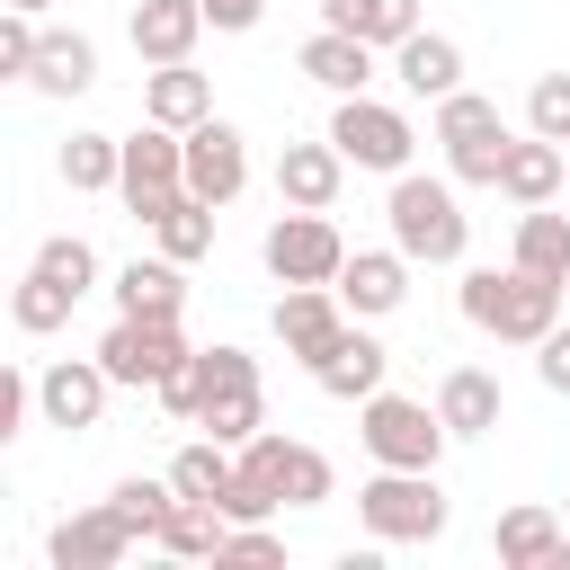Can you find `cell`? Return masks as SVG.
Returning <instances> with one entry per match:
<instances>
[{
	"instance_id": "1",
	"label": "cell",
	"mask_w": 570,
	"mask_h": 570,
	"mask_svg": "<svg viewBox=\"0 0 570 570\" xmlns=\"http://www.w3.org/2000/svg\"><path fill=\"white\" fill-rule=\"evenodd\" d=\"M561 294L570 285H552V276H534V267H472L463 276V321L481 330V338H499V347H543V330H561Z\"/></svg>"
},
{
	"instance_id": "2",
	"label": "cell",
	"mask_w": 570,
	"mask_h": 570,
	"mask_svg": "<svg viewBox=\"0 0 570 570\" xmlns=\"http://www.w3.org/2000/svg\"><path fill=\"white\" fill-rule=\"evenodd\" d=\"M383 223H392V249H410L419 267H454V258L472 249V214H463L454 178H419V169H401L392 196H383Z\"/></svg>"
},
{
	"instance_id": "3",
	"label": "cell",
	"mask_w": 570,
	"mask_h": 570,
	"mask_svg": "<svg viewBox=\"0 0 570 570\" xmlns=\"http://www.w3.org/2000/svg\"><path fill=\"white\" fill-rule=\"evenodd\" d=\"M445 490H436V472H392V463H374V481L356 490V525L374 534V543H436L445 534Z\"/></svg>"
},
{
	"instance_id": "4",
	"label": "cell",
	"mask_w": 570,
	"mask_h": 570,
	"mask_svg": "<svg viewBox=\"0 0 570 570\" xmlns=\"http://www.w3.org/2000/svg\"><path fill=\"white\" fill-rule=\"evenodd\" d=\"M436 151H445V178L454 187H499V160H508V116L490 107V98H472V89H454V98H436V134H428Z\"/></svg>"
},
{
	"instance_id": "5",
	"label": "cell",
	"mask_w": 570,
	"mask_h": 570,
	"mask_svg": "<svg viewBox=\"0 0 570 570\" xmlns=\"http://www.w3.org/2000/svg\"><path fill=\"white\" fill-rule=\"evenodd\" d=\"M196 383H205V401H196V428L205 436L249 445L267 428V392H258V356L249 347H196Z\"/></svg>"
},
{
	"instance_id": "6",
	"label": "cell",
	"mask_w": 570,
	"mask_h": 570,
	"mask_svg": "<svg viewBox=\"0 0 570 570\" xmlns=\"http://www.w3.org/2000/svg\"><path fill=\"white\" fill-rule=\"evenodd\" d=\"M356 436H365V454L392 463V472H436V454L454 445L445 419H436V401H410V392H374V401H356Z\"/></svg>"
},
{
	"instance_id": "7",
	"label": "cell",
	"mask_w": 570,
	"mask_h": 570,
	"mask_svg": "<svg viewBox=\"0 0 570 570\" xmlns=\"http://www.w3.org/2000/svg\"><path fill=\"white\" fill-rule=\"evenodd\" d=\"M116 196H125V214H134V223H160V214L187 196V134L142 116V134H125V169H116Z\"/></svg>"
},
{
	"instance_id": "8",
	"label": "cell",
	"mask_w": 570,
	"mask_h": 570,
	"mask_svg": "<svg viewBox=\"0 0 570 570\" xmlns=\"http://www.w3.org/2000/svg\"><path fill=\"white\" fill-rule=\"evenodd\" d=\"M258 258H267V276H276V285H338V267H347V240H338V223H330V214H312V205H285V214L267 223Z\"/></svg>"
},
{
	"instance_id": "9",
	"label": "cell",
	"mask_w": 570,
	"mask_h": 570,
	"mask_svg": "<svg viewBox=\"0 0 570 570\" xmlns=\"http://www.w3.org/2000/svg\"><path fill=\"white\" fill-rule=\"evenodd\" d=\"M330 142L347 151V169H374V178H401V169H410V151H419L410 116H401V107H383V98H365V89L330 107Z\"/></svg>"
},
{
	"instance_id": "10",
	"label": "cell",
	"mask_w": 570,
	"mask_h": 570,
	"mask_svg": "<svg viewBox=\"0 0 570 570\" xmlns=\"http://www.w3.org/2000/svg\"><path fill=\"white\" fill-rule=\"evenodd\" d=\"M240 472H249L276 508H321V499L338 490L330 454H321V445H303V436H276V428H258V436L240 445Z\"/></svg>"
},
{
	"instance_id": "11",
	"label": "cell",
	"mask_w": 570,
	"mask_h": 570,
	"mask_svg": "<svg viewBox=\"0 0 570 570\" xmlns=\"http://www.w3.org/2000/svg\"><path fill=\"white\" fill-rule=\"evenodd\" d=\"M178 356H187L178 321H134V312H116V330L98 338V365L116 374V392H160Z\"/></svg>"
},
{
	"instance_id": "12",
	"label": "cell",
	"mask_w": 570,
	"mask_h": 570,
	"mask_svg": "<svg viewBox=\"0 0 570 570\" xmlns=\"http://www.w3.org/2000/svg\"><path fill=\"white\" fill-rule=\"evenodd\" d=\"M347 321H356V312L338 303V285H285V294H276V338H285V356H294L303 374L338 347Z\"/></svg>"
},
{
	"instance_id": "13",
	"label": "cell",
	"mask_w": 570,
	"mask_h": 570,
	"mask_svg": "<svg viewBox=\"0 0 570 570\" xmlns=\"http://www.w3.org/2000/svg\"><path fill=\"white\" fill-rule=\"evenodd\" d=\"M107 392H116V374L98 365V347L89 356H53L45 374H36V410H45V428H98V410H107Z\"/></svg>"
},
{
	"instance_id": "14",
	"label": "cell",
	"mask_w": 570,
	"mask_h": 570,
	"mask_svg": "<svg viewBox=\"0 0 570 570\" xmlns=\"http://www.w3.org/2000/svg\"><path fill=\"white\" fill-rule=\"evenodd\" d=\"M249 187V142H240V125L232 116H205V125H187V196H205V205H232Z\"/></svg>"
},
{
	"instance_id": "15",
	"label": "cell",
	"mask_w": 570,
	"mask_h": 570,
	"mask_svg": "<svg viewBox=\"0 0 570 570\" xmlns=\"http://www.w3.org/2000/svg\"><path fill=\"white\" fill-rule=\"evenodd\" d=\"M134 543H142V534H134L116 508H80V517H62V525L45 534V561H53V570H116Z\"/></svg>"
},
{
	"instance_id": "16",
	"label": "cell",
	"mask_w": 570,
	"mask_h": 570,
	"mask_svg": "<svg viewBox=\"0 0 570 570\" xmlns=\"http://www.w3.org/2000/svg\"><path fill=\"white\" fill-rule=\"evenodd\" d=\"M410 249H347V267H338V303L356 312V321H383V312H401L410 303Z\"/></svg>"
},
{
	"instance_id": "17",
	"label": "cell",
	"mask_w": 570,
	"mask_h": 570,
	"mask_svg": "<svg viewBox=\"0 0 570 570\" xmlns=\"http://www.w3.org/2000/svg\"><path fill=\"white\" fill-rule=\"evenodd\" d=\"M338 178H347V151H338L330 134L276 151V205H312V214H330V205H338Z\"/></svg>"
},
{
	"instance_id": "18",
	"label": "cell",
	"mask_w": 570,
	"mask_h": 570,
	"mask_svg": "<svg viewBox=\"0 0 570 570\" xmlns=\"http://www.w3.org/2000/svg\"><path fill=\"white\" fill-rule=\"evenodd\" d=\"M125 36H134V53H142V62H196V36H205V0H134Z\"/></svg>"
},
{
	"instance_id": "19",
	"label": "cell",
	"mask_w": 570,
	"mask_h": 570,
	"mask_svg": "<svg viewBox=\"0 0 570 570\" xmlns=\"http://www.w3.org/2000/svg\"><path fill=\"white\" fill-rule=\"evenodd\" d=\"M561 178H570V142H543V134H517L508 160H499V196H508L517 214H525V205H552Z\"/></svg>"
},
{
	"instance_id": "20",
	"label": "cell",
	"mask_w": 570,
	"mask_h": 570,
	"mask_svg": "<svg viewBox=\"0 0 570 570\" xmlns=\"http://www.w3.org/2000/svg\"><path fill=\"white\" fill-rule=\"evenodd\" d=\"M383 374H392V347H383V338H365L356 321H347V330H338V347L312 365V383H321L330 401H374V392H383Z\"/></svg>"
},
{
	"instance_id": "21",
	"label": "cell",
	"mask_w": 570,
	"mask_h": 570,
	"mask_svg": "<svg viewBox=\"0 0 570 570\" xmlns=\"http://www.w3.org/2000/svg\"><path fill=\"white\" fill-rule=\"evenodd\" d=\"M490 543H499V561H508V570H561V561H570V517H552V508H534V499H525V508H508V517H499V534H490Z\"/></svg>"
},
{
	"instance_id": "22",
	"label": "cell",
	"mask_w": 570,
	"mask_h": 570,
	"mask_svg": "<svg viewBox=\"0 0 570 570\" xmlns=\"http://www.w3.org/2000/svg\"><path fill=\"white\" fill-rule=\"evenodd\" d=\"M294 71H303V80H321L330 98H356V89L374 80V45H365V36H347V27H321V36H303Z\"/></svg>"
},
{
	"instance_id": "23",
	"label": "cell",
	"mask_w": 570,
	"mask_h": 570,
	"mask_svg": "<svg viewBox=\"0 0 570 570\" xmlns=\"http://www.w3.org/2000/svg\"><path fill=\"white\" fill-rule=\"evenodd\" d=\"M499 374H481V365H445V383H436V419H445V436L454 445H472V436H490L499 428Z\"/></svg>"
},
{
	"instance_id": "24",
	"label": "cell",
	"mask_w": 570,
	"mask_h": 570,
	"mask_svg": "<svg viewBox=\"0 0 570 570\" xmlns=\"http://www.w3.org/2000/svg\"><path fill=\"white\" fill-rule=\"evenodd\" d=\"M392 71H401L410 98H454V89H463V45L436 36V27H419V36L392 45Z\"/></svg>"
},
{
	"instance_id": "25",
	"label": "cell",
	"mask_w": 570,
	"mask_h": 570,
	"mask_svg": "<svg viewBox=\"0 0 570 570\" xmlns=\"http://www.w3.org/2000/svg\"><path fill=\"white\" fill-rule=\"evenodd\" d=\"M142 116L187 134V125H205V116H214V80H205L196 62H151V71H142Z\"/></svg>"
},
{
	"instance_id": "26",
	"label": "cell",
	"mask_w": 570,
	"mask_h": 570,
	"mask_svg": "<svg viewBox=\"0 0 570 570\" xmlns=\"http://www.w3.org/2000/svg\"><path fill=\"white\" fill-rule=\"evenodd\" d=\"M98 80V45L80 36V27H45V45H36V71H27V89L36 98H80Z\"/></svg>"
},
{
	"instance_id": "27",
	"label": "cell",
	"mask_w": 570,
	"mask_h": 570,
	"mask_svg": "<svg viewBox=\"0 0 570 570\" xmlns=\"http://www.w3.org/2000/svg\"><path fill=\"white\" fill-rule=\"evenodd\" d=\"M116 312H134V321H178V312H187V267H178V258H134V267H116Z\"/></svg>"
},
{
	"instance_id": "28",
	"label": "cell",
	"mask_w": 570,
	"mask_h": 570,
	"mask_svg": "<svg viewBox=\"0 0 570 570\" xmlns=\"http://www.w3.org/2000/svg\"><path fill=\"white\" fill-rule=\"evenodd\" d=\"M223 534H232V517L214 508V499H169V517H160V552L169 561H223Z\"/></svg>"
},
{
	"instance_id": "29",
	"label": "cell",
	"mask_w": 570,
	"mask_h": 570,
	"mask_svg": "<svg viewBox=\"0 0 570 570\" xmlns=\"http://www.w3.org/2000/svg\"><path fill=\"white\" fill-rule=\"evenodd\" d=\"M508 258H517V267H534V276H552V285H570V214H552V205H525V214H517V240H508Z\"/></svg>"
},
{
	"instance_id": "30",
	"label": "cell",
	"mask_w": 570,
	"mask_h": 570,
	"mask_svg": "<svg viewBox=\"0 0 570 570\" xmlns=\"http://www.w3.org/2000/svg\"><path fill=\"white\" fill-rule=\"evenodd\" d=\"M321 27H347L374 53H392L401 36H419V0H321Z\"/></svg>"
},
{
	"instance_id": "31",
	"label": "cell",
	"mask_w": 570,
	"mask_h": 570,
	"mask_svg": "<svg viewBox=\"0 0 570 570\" xmlns=\"http://www.w3.org/2000/svg\"><path fill=\"white\" fill-rule=\"evenodd\" d=\"M53 169H62L71 196H107L116 169H125V142H116V134H71V142L53 151Z\"/></svg>"
},
{
	"instance_id": "32",
	"label": "cell",
	"mask_w": 570,
	"mask_h": 570,
	"mask_svg": "<svg viewBox=\"0 0 570 570\" xmlns=\"http://www.w3.org/2000/svg\"><path fill=\"white\" fill-rule=\"evenodd\" d=\"M151 240H160V258H178V267H196L205 249H214V205L205 196H178L160 223H151Z\"/></svg>"
},
{
	"instance_id": "33",
	"label": "cell",
	"mask_w": 570,
	"mask_h": 570,
	"mask_svg": "<svg viewBox=\"0 0 570 570\" xmlns=\"http://www.w3.org/2000/svg\"><path fill=\"white\" fill-rule=\"evenodd\" d=\"M71 303H80L71 285H53L45 267H27V276H18V294H9V321H18L27 338H45V330H62V321H71Z\"/></svg>"
},
{
	"instance_id": "34",
	"label": "cell",
	"mask_w": 570,
	"mask_h": 570,
	"mask_svg": "<svg viewBox=\"0 0 570 570\" xmlns=\"http://www.w3.org/2000/svg\"><path fill=\"white\" fill-rule=\"evenodd\" d=\"M169 499H178V490H169V472H160V481H142V472H134V481H116V490H107V508H116V517H125V525H134L142 543L160 534V517H169Z\"/></svg>"
},
{
	"instance_id": "35",
	"label": "cell",
	"mask_w": 570,
	"mask_h": 570,
	"mask_svg": "<svg viewBox=\"0 0 570 570\" xmlns=\"http://www.w3.org/2000/svg\"><path fill=\"white\" fill-rule=\"evenodd\" d=\"M36 267H45L53 285H71V294H89V285H98V249H89L80 232H53V240L36 249Z\"/></svg>"
},
{
	"instance_id": "36",
	"label": "cell",
	"mask_w": 570,
	"mask_h": 570,
	"mask_svg": "<svg viewBox=\"0 0 570 570\" xmlns=\"http://www.w3.org/2000/svg\"><path fill=\"white\" fill-rule=\"evenodd\" d=\"M525 134L570 142V71H543V80L525 89Z\"/></svg>"
},
{
	"instance_id": "37",
	"label": "cell",
	"mask_w": 570,
	"mask_h": 570,
	"mask_svg": "<svg viewBox=\"0 0 570 570\" xmlns=\"http://www.w3.org/2000/svg\"><path fill=\"white\" fill-rule=\"evenodd\" d=\"M36 45H45L36 9H9V18H0V80H27V71H36Z\"/></svg>"
},
{
	"instance_id": "38",
	"label": "cell",
	"mask_w": 570,
	"mask_h": 570,
	"mask_svg": "<svg viewBox=\"0 0 570 570\" xmlns=\"http://www.w3.org/2000/svg\"><path fill=\"white\" fill-rule=\"evenodd\" d=\"M151 401H160V410H169V419H178V428H196V401H205V383H196V347H187V356H178V365H169V383H160V392H151Z\"/></svg>"
},
{
	"instance_id": "39",
	"label": "cell",
	"mask_w": 570,
	"mask_h": 570,
	"mask_svg": "<svg viewBox=\"0 0 570 570\" xmlns=\"http://www.w3.org/2000/svg\"><path fill=\"white\" fill-rule=\"evenodd\" d=\"M27 410H36V374H18V365H9V374H0V445H9V436H27Z\"/></svg>"
},
{
	"instance_id": "40",
	"label": "cell",
	"mask_w": 570,
	"mask_h": 570,
	"mask_svg": "<svg viewBox=\"0 0 570 570\" xmlns=\"http://www.w3.org/2000/svg\"><path fill=\"white\" fill-rule=\"evenodd\" d=\"M223 561H285V534H267V517H249L223 534Z\"/></svg>"
},
{
	"instance_id": "41",
	"label": "cell",
	"mask_w": 570,
	"mask_h": 570,
	"mask_svg": "<svg viewBox=\"0 0 570 570\" xmlns=\"http://www.w3.org/2000/svg\"><path fill=\"white\" fill-rule=\"evenodd\" d=\"M534 374H543V392H570V330H543V347H534Z\"/></svg>"
},
{
	"instance_id": "42",
	"label": "cell",
	"mask_w": 570,
	"mask_h": 570,
	"mask_svg": "<svg viewBox=\"0 0 570 570\" xmlns=\"http://www.w3.org/2000/svg\"><path fill=\"white\" fill-rule=\"evenodd\" d=\"M258 18H267V0H205V27L214 36H249Z\"/></svg>"
},
{
	"instance_id": "43",
	"label": "cell",
	"mask_w": 570,
	"mask_h": 570,
	"mask_svg": "<svg viewBox=\"0 0 570 570\" xmlns=\"http://www.w3.org/2000/svg\"><path fill=\"white\" fill-rule=\"evenodd\" d=\"M9 9H36V18H45V9H53V0H9Z\"/></svg>"
},
{
	"instance_id": "44",
	"label": "cell",
	"mask_w": 570,
	"mask_h": 570,
	"mask_svg": "<svg viewBox=\"0 0 570 570\" xmlns=\"http://www.w3.org/2000/svg\"><path fill=\"white\" fill-rule=\"evenodd\" d=\"M561 517H570V508H561Z\"/></svg>"
}]
</instances>
